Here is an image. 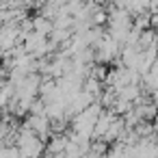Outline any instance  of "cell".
I'll list each match as a JSON object with an SVG mask.
<instances>
[{
    "instance_id": "cell-1",
    "label": "cell",
    "mask_w": 158,
    "mask_h": 158,
    "mask_svg": "<svg viewBox=\"0 0 158 158\" xmlns=\"http://www.w3.org/2000/svg\"><path fill=\"white\" fill-rule=\"evenodd\" d=\"M67 141H69L67 134H52L50 141H48V145H46L48 154H50V156H54V154H63L65 147H67Z\"/></svg>"
}]
</instances>
